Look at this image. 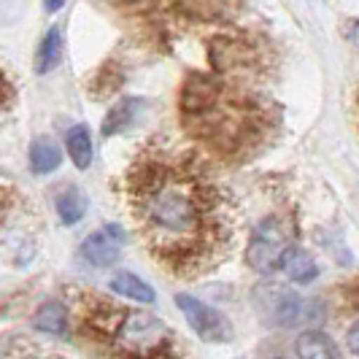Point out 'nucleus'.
Masks as SVG:
<instances>
[{
    "instance_id": "1",
    "label": "nucleus",
    "mask_w": 359,
    "mask_h": 359,
    "mask_svg": "<svg viewBox=\"0 0 359 359\" xmlns=\"http://www.w3.org/2000/svg\"><path fill=\"white\" fill-rule=\"evenodd\" d=\"M127 200L149 254L176 276L205 273L227 249V200L192 162L141 157L127 176Z\"/></svg>"
},
{
    "instance_id": "2",
    "label": "nucleus",
    "mask_w": 359,
    "mask_h": 359,
    "mask_svg": "<svg viewBox=\"0 0 359 359\" xmlns=\"http://www.w3.org/2000/svg\"><path fill=\"white\" fill-rule=\"evenodd\" d=\"M79 332L108 359H187L179 335L168 324L87 292L79 300Z\"/></svg>"
},
{
    "instance_id": "3",
    "label": "nucleus",
    "mask_w": 359,
    "mask_h": 359,
    "mask_svg": "<svg viewBox=\"0 0 359 359\" xmlns=\"http://www.w3.org/2000/svg\"><path fill=\"white\" fill-rule=\"evenodd\" d=\"M184 122L189 133L208 141L222 154H238L259 138V111L241 97H230V92H222L214 106Z\"/></svg>"
},
{
    "instance_id": "4",
    "label": "nucleus",
    "mask_w": 359,
    "mask_h": 359,
    "mask_svg": "<svg viewBox=\"0 0 359 359\" xmlns=\"http://www.w3.org/2000/svg\"><path fill=\"white\" fill-rule=\"evenodd\" d=\"M292 233L281 216H268L257 224L246 246V262L257 273H273L284 265L287 254L292 252Z\"/></svg>"
},
{
    "instance_id": "5",
    "label": "nucleus",
    "mask_w": 359,
    "mask_h": 359,
    "mask_svg": "<svg viewBox=\"0 0 359 359\" xmlns=\"http://www.w3.org/2000/svg\"><path fill=\"white\" fill-rule=\"evenodd\" d=\"M181 313L187 316L189 327L198 332L205 343H227L233 338V327L227 322V316L216 308L205 306L203 300L192 297V294H179L176 297Z\"/></svg>"
},
{
    "instance_id": "6",
    "label": "nucleus",
    "mask_w": 359,
    "mask_h": 359,
    "mask_svg": "<svg viewBox=\"0 0 359 359\" xmlns=\"http://www.w3.org/2000/svg\"><path fill=\"white\" fill-rule=\"evenodd\" d=\"M211 65L219 73H238V71H252L259 62V52L254 49L249 41L243 38L219 36L211 41Z\"/></svg>"
},
{
    "instance_id": "7",
    "label": "nucleus",
    "mask_w": 359,
    "mask_h": 359,
    "mask_svg": "<svg viewBox=\"0 0 359 359\" xmlns=\"http://www.w3.org/2000/svg\"><path fill=\"white\" fill-rule=\"evenodd\" d=\"M125 241L127 233L119 224H106V227L87 235V241L81 243V259L90 262L92 268H111L122 257Z\"/></svg>"
},
{
    "instance_id": "8",
    "label": "nucleus",
    "mask_w": 359,
    "mask_h": 359,
    "mask_svg": "<svg viewBox=\"0 0 359 359\" xmlns=\"http://www.w3.org/2000/svg\"><path fill=\"white\" fill-rule=\"evenodd\" d=\"M265 311L276 324L284 327H294V324L306 322L313 316V306L306 297L289 292V289H270L268 300H265Z\"/></svg>"
},
{
    "instance_id": "9",
    "label": "nucleus",
    "mask_w": 359,
    "mask_h": 359,
    "mask_svg": "<svg viewBox=\"0 0 359 359\" xmlns=\"http://www.w3.org/2000/svg\"><path fill=\"white\" fill-rule=\"evenodd\" d=\"M144 108V100L141 97H125V100H119L116 106L108 111L106 122L100 127V133L111 138V135H116V133H122L127 127L135 122V116H138V111Z\"/></svg>"
},
{
    "instance_id": "10",
    "label": "nucleus",
    "mask_w": 359,
    "mask_h": 359,
    "mask_svg": "<svg viewBox=\"0 0 359 359\" xmlns=\"http://www.w3.org/2000/svg\"><path fill=\"white\" fill-rule=\"evenodd\" d=\"M60 162H62V151L52 138H36L33 141V146H30V170L36 176L54 173L60 168Z\"/></svg>"
},
{
    "instance_id": "11",
    "label": "nucleus",
    "mask_w": 359,
    "mask_h": 359,
    "mask_svg": "<svg viewBox=\"0 0 359 359\" xmlns=\"http://www.w3.org/2000/svg\"><path fill=\"white\" fill-rule=\"evenodd\" d=\"M111 292L114 294H119V297H127V300H135V303H154V289L149 287L146 281H141L135 273H116L114 278H111Z\"/></svg>"
},
{
    "instance_id": "12",
    "label": "nucleus",
    "mask_w": 359,
    "mask_h": 359,
    "mask_svg": "<svg viewBox=\"0 0 359 359\" xmlns=\"http://www.w3.org/2000/svg\"><path fill=\"white\" fill-rule=\"evenodd\" d=\"M294 351H297L300 359H341L338 357V348L332 346V341L324 332H316V330L303 332L297 338V343H294Z\"/></svg>"
},
{
    "instance_id": "13",
    "label": "nucleus",
    "mask_w": 359,
    "mask_h": 359,
    "mask_svg": "<svg viewBox=\"0 0 359 359\" xmlns=\"http://www.w3.org/2000/svg\"><path fill=\"white\" fill-rule=\"evenodd\" d=\"M65 146H68V154H71L73 165L79 170H87L92 165V135L87 125H73L65 133Z\"/></svg>"
},
{
    "instance_id": "14",
    "label": "nucleus",
    "mask_w": 359,
    "mask_h": 359,
    "mask_svg": "<svg viewBox=\"0 0 359 359\" xmlns=\"http://www.w3.org/2000/svg\"><path fill=\"white\" fill-rule=\"evenodd\" d=\"M281 270L287 273V278L289 281H294V284H311V281L319 276L316 259H313L308 252H303V249H292V252L287 254V259H284Z\"/></svg>"
},
{
    "instance_id": "15",
    "label": "nucleus",
    "mask_w": 359,
    "mask_h": 359,
    "mask_svg": "<svg viewBox=\"0 0 359 359\" xmlns=\"http://www.w3.org/2000/svg\"><path fill=\"white\" fill-rule=\"evenodd\" d=\"M38 332H46L54 338H62L68 332V311L62 303H43L33 319Z\"/></svg>"
},
{
    "instance_id": "16",
    "label": "nucleus",
    "mask_w": 359,
    "mask_h": 359,
    "mask_svg": "<svg viewBox=\"0 0 359 359\" xmlns=\"http://www.w3.org/2000/svg\"><path fill=\"white\" fill-rule=\"evenodd\" d=\"M176 6L198 19H224L235 11V0H176Z\"/></svg>"
},
{
    "instance_id": "17",
    "label": "nucleus",
    "mask_w": 359,
    "mask_h": 359,
    "mask_svg": "<svg viewBox=\"0 0 359 359\" xmlns=\"http://www.w3.org/2000/svg\"><path fill=\"white\" fill-rule=\"evenodd\" d=\"M60 57H62V33H60V27L54 25V27L46 30V36H43L41 46H38L36 71L41 73V76H43V73H49L52 68H57Z\"/></svg>"
},
{
    "instance_id": "18",
    "label": "nucleus",
    "mask_w": 359,
    "mask_h": 359,
    "mask_svg": "<svg viewBox=\"0 0 359 359\" xmlns=\"http://www.w3.org/2000/svg\"><path fill=\"white\" fill-rule=\"evenodd\" d=\"M57 214H60V222L62 224H76L81 222L84 214H87V200L84 195L76 189V187H68L57 195Z\"/></svg>"
},
{
    "instance_id": "19",
    "label": "nucleus",
    "mask_w": 359,
    "mask_h": 359,
    "mask_svg": "<svg viewBox=\"0 0 359 359\" xmlns=\"http://www.w3.org/2000/svg\"><path fill=\"white\" fill-rule=\"evenodd\" d=\"M343 303L348 308H354V311H359V278L343 289Z\"/></svg>"
},
{
    "instance_id": "20",
    "label": "nucleus",
    "mask_w": 359,
    "mask_h": 359,
    "mask_svg": "<svg viewBox=\"0 0 359 359\" xmlns=\"http://www.w3.org/2000/svg\"><path fill=\"white\" fill-rule=\"evenodd\" d=\"M346 343H348V351L359 357V322L346 332Z\"/></svg>"
},
{
    "instance_id": "21",
    "label": "nucleus",
    "mask_w": 359,
    "mask_h": 359,
    "mask_svg": "<svg viewBox=\"0 0 359 359\" xmlns=\"http://www.w3.org/2000/svg\"><path fill=\"white\" fill-rule=\"evenodd\" d=\"M346 36H348V41L354 43L359 49V19H354V22H348V27H346Z\"/></svg>"
},
{
    "instance_id": "22",
    "label": "nucleus",
    "mask_w": 359,
    "mask_h": 359,
    "mask_svg": "<svg viewBox=\"0 0 359 359\" xmlns=\"http://www.w3.org/2000/svg\"><path fill=\"white\" fill-rule=\"evenodd\" d=\"M65 3H68V0H43V8H46L49 14H54V11H60Z\"/></svg>"
}]
</instances>
